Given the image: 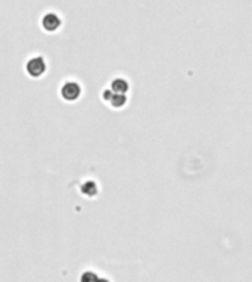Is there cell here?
I'll return each mask as SVG.
<instances>
[{
  "instance_id": "6da1fadb",
  "label": "cell",
  "mask_w": 252,
  "mask_h": 282,
  "mask_svg": "<svg viewBox=\"0 0 252 282\" xmlns=\"http://www.w3.org/2000/svg\"><path fill=\"white\" fill-rule=\"evenodd\" d=\"M25 69H27V72H28L30 77L39 78V77H42V75L46 72L47 66L45 59H43L42 56H36V58H31V59L27 62Z\"/></svg>"
},
{
  "instance_id": "7a4b0ae2",
  "label": "cell",
  "mask_w": 252,
  "mask_h": 282,
  "mask_svg": "<svg viewBox=\"0 0 252 282\" xmlns=\"http://www.w3.org/2000/svg\"><path fill=\"white\" fill-rule=\"evenodd\" d=\"M61 96L67 102H75L81 96V87L75 81H68L61 88Z\"/></svg>"
},
{
  "instance_id": "3957f363",
  "label": "cell",
  "mask_w": 252,
  "mask_h": 282,
  "mask_svg": "<svg viewBox=\"0 0 252 282\" xmlns=\"http://www.w3.org/2000/svg\"><path fill=\"white\" fill-rule=\"evenodd\" d=\"M42 25H43V28L46 30V31H56L58 28H59V25H61V20L56 17V15H53V14H47L46 17L43 18V21H42Z\"/></svg>"
},
{
  "instance_id": "277c9868",
  "label": "cell",
  "mask_w": 252,
  "mask_h": 282,
  "mask_svg": "<svg viewBox=\"0 0 252 282\" xmlns=\"http://www.w3.org/2000/svg\"><path fill=\"white\" fill-rule=\"evenodd\" d=\"M111 90L114 93H119V94H125L129 91V83L124 78H115L111 83Z\"/></svg>"
},
{
  "instance_id": "5b68a950",
  "label": "cell",
  "mask_w": 252,
  "mask_h": 282,
  "mask_svg": "<svg viewBox=\"0 0 252 282\" xmlns=\"http://www.w3.org/2000/svg\"><path fill=\"white\" fill-rule=\"evenodd\" d=\"M108 102L111 103L112 108H122L125 105V102H127V97H125V94H119V93L112 91V94H111Z\"/></svg>"
},
{
  "instance_id": "8992f818",
  "label": "cell",
  "mask_w": 252,
  "mask_h": 282,
  "mask_svg": "<svg viewBox=\"0 0 252 282\" xmlns=\"http://www.w3.org/2000/svg\"><path fill=\"white\" fill-rule=\"evenodd\" d=\"M81 193L86 194L87 197H93L97 193V187H96V184L93 181H87V182H84L81 185Z\"/></svg>"
}]
</instances>
